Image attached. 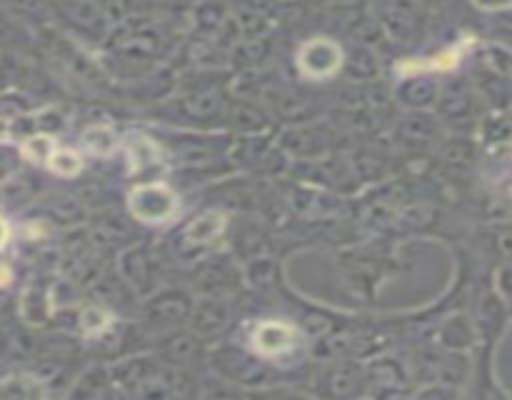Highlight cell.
<instances>
[{
  "instance_id": "10",
  "label": "cell",
  "mask_w": 512,
  "mask_h": 400,
  "mask_svg": "<svg viewBox=\"0 0 512 400\" xmlns=\"http://www.w3.org/2000/svg\"><path fill=\"white\" fill-rule=\"evenodd\" d=\"M110 313H105L103 308H88L83 313V318H80V323H83V330L88 335H98V333H103L105 328H108L110 325Z\"/></svg>"
},
{
  "instance_id": "6",
  "label": "cell",
  "mask_w": 512,
  "mask_h": 400,
  "mask_svg": "<svg viewBox=\"0 0 512 400\" xmlns=\"http://www.w3.org/2000/svg\"><path fill=\"white\" fill-rule=\"evenodd\" d=\"M125 150H128V160L133 170H143L148 165H155L160 158L158 145L150 138H143V135H130L128 143H125Z\"/></svg>"
},
{
  "instance_id": "11",
  "label": "cell",
  "mask_w": 512,
  "mask_h": 400,
  "mask_svg": "<svg viewBox=\"0 0 512 400\" xmlns=\"http://www.w3.org/2000/svg\"><path fill=\"white\" fill-rule=\"evenodd\" d=\"M473 3L478 5L480 10H488V13H493V10L510 8V0H473Z\"/></svg>"
},
{
  "instance_id": "14",
  "label": "cell",
  "mask_w": 512,
  "mask_h": 400,
  "mask_svg": "<svg viewBox=\"0 0 512 400\" xmlns=\"http://www.w3.org/2000/svg\"><path fill=\"white\" fill-rule=\"evenodd\" d=\"M8 138H10V125L0 118V143H8Z\"/></svg>"
},
{
  "instance_id": "8",
  "label": "cell",
  "mask_w": 512,
  "mask_h": 400,
  "mask_svg": "<svg viewBox=\"0 0 512 400\" xmlns=\"http://www.w3.org/2000/svg\"><path fill=\"white\" fill-rule=\"evenodd\" d=\"M48 168L60 178H73L83 170V158L70 148H55L53 155L48 158Z\"/></svg>"
},
{
  "instance_id": "12",
  "label": "cell",
  "mask_w": 512,
  "mask_h": 400,
  "mask_svg": "<svg viewBox=\"0 0 512 400\" xmlns=\"http://www.w3.org/2000/svg\"><path fill=\"white\" fill-rule=\"evenodd\" d=\"M8 240H10V225H8V220H5L3 215H0V250H3L5 245H8Z\"/></svg>"
},
{
  "instance_id": "5",
  "label": "cell",
  "mask_w": 512,
  "mask_h": 400,
  "mask_svg": "<svg viewBox=\"0 0 512 400\" xmlns=\"http://www.w3.org/2000/svg\"><path fill=\"white\" fill-rule=\"evenodd\" d=\"M225 225H228V220H225L223 213H203L200 218H195L193 223L188 225V230H185V238L190 240V243H210V240L220 238L225 230Z\"/></svg>"
},
{
  "instance_id": "7",
  "label": "cell",
  "mask_w": 512,
  "mask_h": 400,
  "mask_svg": "<svg viewBox=\"0 0 512 400\" xmlns=\"http://www.w3.org/2000/svg\"><path fill=\"white\" fill-rule=\"evenodd\" d=\"M83 145L93 155H100V158H108L110 153L118 145V138H115V130L105 123H95L90 128H85L83 133Z\"/></svg>"
},
{
  "instance_id": "2",
  "label": "cell",
  "mask_w": 512,
  "mask_h": 400,
  "mask_svg": "<svg viewBox=\"0 0 512 400\" xmlns=\"http://www.w3.org/2000/svg\"><path fill=\"white\" fill-rule=\"evenodd\" d=\"M343 65V50L330 38H313L298 50V68L310 80H328Z\"/></svg>"
},
{
  "instance_id": "13",
  "label": "cell",
  "mask_w": 512,
  "mask_h": 400,
  "mask_svg": "<svg viewBox=\"0 0 512 400\" xmlns=\"http://www.w3.org/2000/svg\"><path fill=\"white\" fill-rule=\"evenodd\" d=\"M13 280V273H10V268L5 263H0V288H5V285Z\"/></svg>"
},
{
  "instance_id": "3",
  "label": "cell",
  "mask_w": 512,
  "mask_h": 400,
  "mask_svg": "<svg viewBox=\"0 0 512 400\" xmlns=\"http://www.w3.org/2000/svg\"><path fill=\"white\" fill-rule=\"evenodd\" d=\"M295 335L298 333H295L293 325L283 323V320H265L255 328L253 348L260 355H280L293 348Z\"/></svg>"
},
{
  "instance_id": "4",
  "label": "cell",
  "mask_w": 512,
  "mask_h": 400,
  "mask_svg": "<svg viewBox=\"0 0 512 400\" xmlns=\"http://www.w3.org/2000/svg\"><path fill=\"white\" fill-rule=\"evenodd\" d=\"M475 40H478V38H463L458 45H453V48L443 50V53L435 55V58H428V60H403V63L398 65V73L400 75H413V73H423V70H453V68H458V63L465 58V53L473 48Z\"/></svg>"
},
{
  "instance_id": "1",
  "label": "cell",
  "mask_w": 512,
  "mask_h": 400,
  "mask_svg": "<svg viewBox=\"0 0 512 400\" xmlns=\"http://www.w3.org/2000/svg\"><path fill=\"white\" fill-rule=\"evenodd\" d=\"M130 213L140 223H168L178 213V195L165 183H140L130 190Z\"/></svg>"
},
{
  "instance_id": "9",
  "label": "cell",
  "mask_w": 512,
  "mask_h": 400,
  "mask_svg": "<svg viewBox=\"0 0 512 400\" xmlns=\"http://www.w3.org/2000/svg\"><path fill=\"white\" fill-rule=\"evenodd\" d=\"M55 148H58V145H55V138H50V135H30V138L23 140V145H20V153H23V158L30 160V163H48V158L53 155Z\"/></svg>"
}]
</instances>
